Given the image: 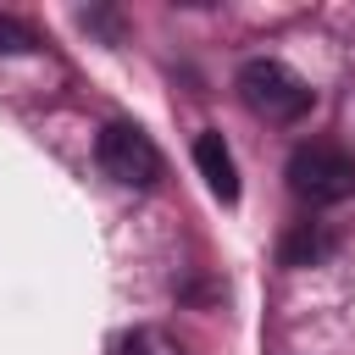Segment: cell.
Wrapping results in <instances>:
<instances>
[{
	"label": "cell",
	"instance_id": "1",
	"mask_svg": "<svg viewBox=\"0 0 355 355\" xmlns=\"http://www.w3.org/2000/svg\"><path fill=\"white\" fill-rule=\"evenodd\" d=\"M239 100H244L261 122H277V128L300 122V116L316 105L311 83H305L294 67L272 61V55H255V61H244V67H239Z\"/></svg>",
	"mask_w": 355,
	"mask_h": 355
},
{
	"label": "cell",
	"instance_id": "2",
	"mask_svg": "<svg viewBox=\"0 0 355 355\" xmlns=\"http://www.w3.org/2000/svg\"><path fill=\"white\" fill-rule=\"evenodd\" d=\"M283 178H288L300 205H338L355 194V155L327 144V139H311V144H294Z\"/></svg>",
	"mask_w": 355,
	"mask_h": 355
},
{
	"label": "cell",
	"instance_id": "3",
	"mask_svg": "<svg viewBox=\"0 0 355 355\" xmlns=\"http://www.w3.org/2000/svg\"><path fill=\"white\" fill-rule=\"evenodd\" d=\"M94 161H100V172H105L111 183H122V189H155V183H161V150H155V139H150L144 128H133V122H105L100 139H94Z\"/></svg>",
	"mask_w": 355,
	"mask_h": 355
},
{
	"label": "cell",
	"instance_id": "4",
	"mask_svg": "<svg viewBox=\"0 0 355 355\" xmlns=\"http://www.w3.org/2000/svg\"><path fill=\"white\" fill-rule=\"evenodd\" d=\"M194 166H200L205 189H211L222 205L239 200V166H233V150L222 144V133H200V139H194Z\"/></svg>",
	"mask_w": 355,
	"mask_h": 355
},
{
	"label": "cell",
	"instance_id": "5",
	"mask_svg": "<svg viewBox=\"0 0 355 355\" xmlns=\"http://www.w3.org/2000/svg\"><path fill=\"white\" fill-rule=\"evenodd\" d=\"M322 255H327V239H322L316 222H300V227L283 239V266H311V261H322Z\"/></svg>",
	"mask_w": 355,
	"mask_h": 355
},
{
	"label": "cell",
	"instance_id": "6",
	"mask_svg": "<svg viewBox=\"0 0 355 355\" xmlns=\"http://www.w3.org/2000/svg\"><path fill=\"white\" fill-rule=\"evenodd\" d=\"M116 355H183V344L161 327H133V333L116 338Z\"/></svg>",
	"mask_w": 355,
	"mask_h": 355
},
{
	"label": "cell",
	"instance_id": "7",
	"mask_svg": "<svg viewBox=\"0 0 355 355\" xmlns=\"http://www.w3.org/2000/svg\"><path fill=\"white\" fill-rule=\"evenodd\" d=\"M28 50H33V33L17 17H0V55H28Z\"/></svg>",
	"mask_w": 355,
	"mask_h": 355
}]
</instances>
